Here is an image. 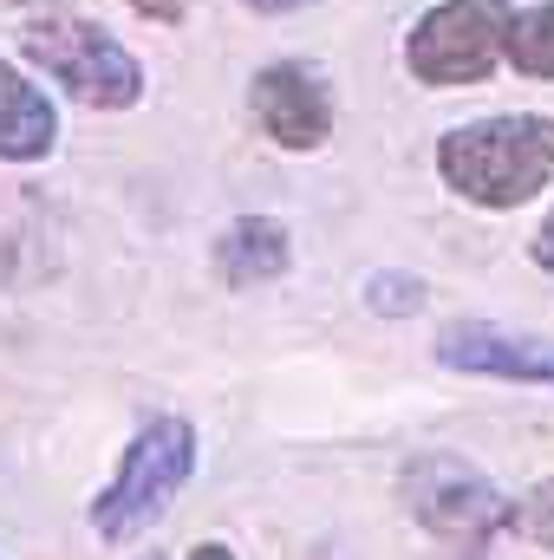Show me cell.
Here are the masks:
<instances>
[{
	"label": "cell",
	"instance_id": "1",
	"mask_svg": "<svg viewBox=\"0 0 554 560\" xmlns=\"http://www.w3.org/2000/svg\"><path fill=\"white\" fill-rule=\"evenodd\" d=\"M437 176L470 209H522L554 183V118L503 112L437 138Z\"/></svg>",
	"mask_w": 554,
	"mask_h": 560
},
{
	"label": "cell",
	"instance_id": "2",
	"mask_svg": "<svg viewBox=\"0 0 554 560\" xmlns=\"http://www.w3.org/2000/svg\"><path fill=\"white\" fill-rule=\"evenodd\" d=\"M189 476H196V423L176 418V411L150 418L138 436L125 443L112 482H105V489L92 495V509H85L92 535L112 541V548L143 541V535L170 515V502L189 489Z\"/></svg>",
	"mask_w": 554,
	"mask_h": 560
},
{
	"label": "cell",
	"instance_id": "3",
	"mask_svg": "<svg viewBox=\"0 0 554 560\" xmlns=\"http://www.w3.org/2000/svg\"><path fill=\"white\" fill-rule=\"evenodd\" d=\"M399 495H405L417 528L437 535L443 548H489L516 522V495L496 489L457 450H417L412 463L399 469Z\"/></svg>",
	"mask_w": 554,
	"mask_h": 560
},
{
	"label": "cell",
	"instance_id": "4",
	"mask_svg": "<svg viewBox=\"0 0 554 560\" xmlns=\"http://www.w3.org/2000/svg\"><path fill=\"white\" fill-rule=\"evenodd\" d=\"M26 66H39L53 85H66L79 105L92 112H131L143 98V66L125 39H112L99 20H72V13H46L20 33Z\"/></svg>",
	"mask_w": 554,
	"mask_h": 560
},
{
	"label": "cell",
	"instance_id": "5",
	"mask_svg": "<svg viewBox=\"0 0 554 560\" xmlns=\"http://www.w3.org/2000/svg\"><path fill=\"white\" fill-rule=\"evenodd\" d=\"M516 7L509 0H437L412 33H405V72L430 92L450 85H483L503 66Z\"/></svg>",
	"mask_w": 554,
	"mask_h": 560
},
{
	"label": "cell",
	"instance_id": "6",
	"mask_svg": "<svg viewBox=\"0 0 554 560\" xmlns=\"http://www.w3.org/2000/svg\"><path fill=\"white\" fill-rule=\"evenodd\" d=\"M437 365L463 378H496V385H535L554 392V339L542 332H509L496 319H457L437 332Z\"/></svg>",
	"mask_w": 554,
	"mask_h": 560
},
{
	"label": "cell",
	"instance_id": "7",
	"mask_svg": "<svg viewBox=\"0 0 554 560\" xmlns=\"http://www.w3.org/2000/svg\"><path fill=\"white\" fill-rule=\"evenodd\" d=\"M249 112L275 150H320L333 138V92L307 59H275L249 85Z\"/></svg>",
	"mask_w": 554,
	"mask_h": 560
},
{
	"label": "cell",
	"instance_id": "8",
	"mask_svg": "<svg viewBox=\"0 0 554 560\" xmlns=\"http://www.w3.org/2000/svg\"><path fill=\"white\" fill-rule=\"evenodd\" d=\"M209 261H216V280H222V287L249 293V287H268V280H280L293 268V235H287L280 215H235V222L216 235Z\"/></svg>",
	"mask_w": 554,
	"mask_h": 560
},
{
	"label": "cell",
	"instance_id": "9",
	"mask_svg": "<svg viewBox=\"0 0 554 560\" xmlns=\"http://www.w3.org/2000/svg\"><path fill=\"white\" fill-rule=\"evenodd\" d=\"M53 143H59L53 98L13 59H0V163H39L53 156Z\"/></svg>",
	"mask_w": 554,
	"mask_h": 560
},
{
	"label": "cell",
	"instance_id": "10",
	"mask_svg": "<svg viewBox=\"0 0 554 560\" xmlns=\"http://www.w3.org/2000/svg\"><path fill=\"white\" fill-rule=\"evenodd\" d=\"M503 59L529 79H554V0L529 7L509 20V39H503Z\"/></svg>",
	"mask_w": 554,
	"mask_h": 560
},
{
	"label": "cell",
	"instance_id": "11",
	"mask_svg": "<svg viewBox=\"0 0 554 560\" xmlns=\"http://www.w3.org/2000/svg\"><path fill=\"white\" fill-rule=\"evenodd\" d=\"M516 535H529L535 548H549L554 555V476H542L522 502H516V522H509Z\"/></svg>",
	"mask_w": 554,
	"mask_h": 560
},
{
	"label": "cell",
	"instance_id": "12",
	"mask_svg": "<svg viewBox=\"0 0 554 560\" xmlns=\"http://www.w3.org/2000/svg\"><path fill=\"white\" fill-rule=\"evenodd\" d=\"M366 306L385 313V319H405V313L424 306V280L417 275H372L366 280Z\"/></svg>",
	"mask_w": 554,
	"mask_h": 560
},
{
	"label": "cell",
	"instance_id": "13",
	"mask_svg": "<svg viewBox=\"0 0 554 560\" xmlns=\"http://www.w3.org/2000/svg\"><path fill=\"white\" fill-rule=\"evenodd\" d=\"M189 7H196V0H131V13L157 20V26H176V20H189Z\"/></svg>",
	"mask_w": 554,
	"mask_h": 560
},
{
	"label": "cell",
	"instance_id": "14",
	"mask_svg": "<svg viewBox=\"0 0 554 560\" xmlns=\"http://www.w3.org/2000/svg\"><path fill=\"white\" fill-rule=\"evenodd\" d=\"M529 255H535V268H542V275H554V209H549V222L535 229V242H529Z\"/></svg>",
	"mask_w": 554,
	"mask_h": 560
},
{
	"label": "cell",
	"instance_id": "15",
	"mask_svg": "<svg viewBox=\"0 0 554 560\" xmlns=\"http://www.w3.org/2000/svg\"><path fill=\"white\" fill-rule=\"evenodd\" d=\"M183 560H235V548H229V541H196Z\"/></svg>",
	"mask_w": 554,
	"mask_h": 560
},
{
	"label": "cell",
	"instance_id": "16",
	"mask_svg": "<svg viewBox=\"0 0 554 560\" xmlns=\"http://www.w3.org/2000/svg\"><path fill=\"white\" fill-rule=\"evenodd\" d=\"M249 13H300V7H313V0H242Z\"/></svg>",
	"mask_w": 554,
	"mask_h": 560
},
{
	"label": "cell",
	"instance_id": "17",
	"mask_svg": "<svg viewBox=\"0 0 554 560\" xmlns=\"http://www.w3.org/2000/svg\"><path fill=\"white\" fill-rule=\"evenodd\" d=\"M443 560H489L483 548H457V555H443Z\"/></svg>",
	"mask_w": 554,
	"mask_h": 560
},
{
	"label": "cell",
	"instance_id": "18",
	"mask_svg": "<svg viewBox=\"0 0 554 560\" xmlns=\"http://www.w3.org/2000/svg\"><path fill=\"white\" fill-rule=\"evenodd\" d=\"M150 560H163V555H150Z\"/></svg>",
	"mask_w": 554,
	"mask_h": 560
}]
</instances>
